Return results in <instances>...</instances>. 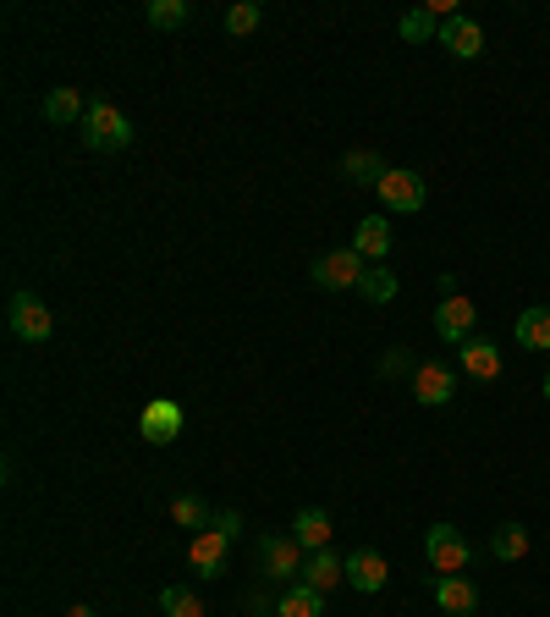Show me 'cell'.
Returning a JSON list of instances; mask_svg holds the SVG:
<instances>
[{"label": "cell", "mask_w": 550, "mask_h": 617, "mask_svg": "<svg viewBox=\"0 0 550 617\" xmlns=\"http://www.w3.org/2000/svg\"><path fill=\"white\" fill-rule=\"evenodd\" d=\"M83 144L89 150H100V154H111V150H128L133 144V122L111 105V100H89V117H83Z\"/></svg>", "instance_id": "6da1fadb"}, {"label": "cell", "mask_w": 550, "mask_h": 617, "mask_svg": "<svg viewBox=\"0 0 550 617\" xmlns=\"http://www.w3.org/2000/svg\"><path fill=\"white\" fill-rule=\"evenodd\" d=\"M364 271H369V260H364L358 249H330V254H319V260L308 265L314 287H325V293H358Z\"/></svg>", "instance_id": "7a4b0ae2"}, {"label": "cell", "mask_w": 550, "mask_h": 617, "mask_svg": "<svg viewBox=\"0 0 550 617\" xmlns=\"http://www.w3.org/2000/svg\"><path fill=\"white\" fill-rule=\"evenodd\" d=\"M424 557H429L435 574H462V568L473 563V546L462 540L457 524H429V529H424Z\"/></svg>", "instance_id": "3957f363"}, {"label": "cell", "mask_w": 550, "mask_h": 617, "mask_svg": "<svg viewBox=\"0 0 550 617\" xmlns=\"http://www.w3.org/2000/svg\"><path fill=\"white\" fill-rule=\"evenodd\" d=\"M375 193H380V204H386L391 215H418V210L429 204V182H424L418 171H408V165H391Z\"/></svg>", "instance_id": "277c9868"}, {"label": "cell", "mask_w": 550, "mask_h": 617, "mask_svg": "<svg viewBox=\"0 0 550 617\" xmlns=\"http://www.w3.org/2000/svg\"><path fill=\"white\" fill-rule=\"evenodd\" d=\"M303 546L292 540V535H259V574L275 579V585H292V579H303Z\"/></svg>", "instance_id": "5b68a950"}, {"label": "cell", "mask_w": 550, "mask_h": 617, "mask_svg": "<svg viewBox=\"0 0 550 617\" xmlns=\"http://www.w3.org/2000/svg\"><path fill=\"white\" fill-rule=\"evenodd\" d=\"M6 325H11V336L17 342H50V331H55V320H50V308L44 299H33V293H17L11 304H6Z\"/></svg>", "instance_id": "8992f818"}, {"label": "cell", "mask_w": 550, "mask_h": 617, "mask_svg": "<svg viewBox=\"0 0 550 617\" xmlns=\"http://www.w3.org/2000/svg\"><path fill=\"white\" fill-rule=\"evenodd\" d=\"M412 392H418V403H424V408H446V403L457 397V370L429 358V364H418V370H412Z\"/></svg>", "instance_id": "52a82bcc"}, {"label": "cell", "mask_w": 550, "mask_h": 617, "mask_svg": "<svg viewBox=\"0 0 550 617\" xmlns=\"http://www.w3.org/2000/svg\"><path fill=\"white\" fill-rule=\"evenodd\" d=\"M138 436H143L149 447H165V442H176V436H182V408H176L171 397H154V403L138 414Z\"/></svg>", "instance_id": "ba28073f"}, {"label": "cell", "mask_w": 550, "mask_h": 617, "mask_svg": "<svg viewBox=\"0 0 550 617\" xmlns=\"http://www.w3.org/2000/svg\"><path fill=\"white\" fill-rule=\"evenodd\" d=\"M435 44H446L457 61H479V55H485V28H479L473 17H462V11H457V17H446V22H440V39H435Z\"/></svg>", "instance_id": "9c48e42d"}, {"label": "cell", "mask_w": 550, "mask_h": 617, "mask_svg": "<svg viewBox=\"0 0 550 617\" xmlns=\"http://www.w3.org/2000/svg\"><path fill=\"white\" fill-rule=\"evenodd\" d=\"M386 579H391V568H386V557H380L375 546H358V552H347V585H353V590H364V596H380V590H386Z\"/></svg>", "instance_id": "30bf717a"}, {"label": "cell", "mask_w": 550, "mask_h": 617, "mask_svg": "<svg viewBox=\"0 0 550 617\" xmlns=\"http://www.w3.org/2000/svg\"><path fill=\"white\" fill-rule=\"evenodd\" d=\"M435 607L446 617H473L479 613V590H473V579H462V574H440L435 579Z\"/></svg>", "instance_id": "8fae6325"}, {"label": "cell", "mask_w": 550, "mask_h": 617, "mask_svg": "<svg viewBox=\"0 0 550 617\" xmlns=\"http://www.w3.org/2000/svg\"><path fill=\"white\" fill-rule=\"evenodd\" d=\"M473 320H479V308H473V299H446V304L435 308V336L440 342H468L473 336Z\"/></svg>", "instance_id": "7c38bea8"}, {"label": "cell", "mask_w": 550, "mask_h": 617, "mask_svg": "<svg viewBox=\"0 0 550 617\" xmlns=\"http://www.w3.org/2000/svg\"><path fill=\"white\" fill-rule=\"evenodd\" d=\"M226 552H232V540H226L221 529H198V535H193V546H187V563H193V574L215 579V574L226 568Z\"/></svg>", "instance_id": "4fadbf2b"}, {"label": "cell", "mask_w": 550, "mask_h": 617, "mask_svg": "<svg viewBox=\"0 0 550 617\" xmlns=\"http://www.w3.org/2000/svg\"><path fill=\"white\" fill-rule=\"evenodd\" d=\"M39 111H44V122H50V128H83L89 100H83V89H50Z\"/></svg>", "instance_id": "5bb4252c"}, {"label": "cell", "mask_w": 550, "mask_h": 617, "mask_svg": "<svg viewBox=\"0 0 550 617\" xmlns=\"http://www.w3.org/2000/svg\"><path fill=\"white\" fill-rule=\"evenodd\" d=\"M462 375L496 381V375H501V347H496L490 336H468V342H462Z\"/></svg>", "instance_id": "9a60e30c"}, {"label": "cell", "mask_w": 550, "mask_h": 617, "mask_svg": "<svg viewBox=\"0 0 550 617\" xmlns=\"http://www.w3.org/2000/svg\"><path fill=\"white\" fill-rule=\"evenodd\" d=\"M353 249H358L369 265H386V254H391V221H386V215H369V221H358V237H353Z\"/></svg>", "instance_id": "2e32d148"}, {"label": "cell", "mask_w": 550, "mask_h": 617, "mask_svg": "<svg viewBox=\"0 0 550 617\" xmlns=\"http://www.w3.org/2000/svg\"><path fill=\"white\" fill-rule=\"evenodd\" d=\"M342 579H347V557H336L330 546L303 557V585H314V590H330V585H342Z\"/></svg>", "instance_id": "e0dca14e"}, {"label": "cell", "mask_w": 550, "mask_h": 617, "mask_svg": "<svg viewBox=\"0 0 550 617\" xmlns=\"http://www.w3.org/2000/svg\"><path fill=\"white\" fill-rule=\"evenodd\" d=\"M275 617H325V590H314V585H286L281 590V601H275Z\"/></svg>", "instance_id": "ac0fdd59"}, {"label": "cell", "mask_w": 550, "mask_h": 617, "mask_svg": "<svg viewBox=\"0 0 550 617\" xmlns=\"http://www.w3.org/2000/svg\"><path fill=\"white\" fill-rule=\"evenodd\" d=\"M292 540H297L303 552H325V546H330V513H325V507H303L297 524H292Z\"/></svg>", "instance_id": "d6986e66"}, {"label": "cell", "mask_w": 550, "mask_h": 617, "mask_svg": "<svg viewBox=\"0 0 550 617\" xmlns=\"http://www.w3.org/2000/svg\"><path fill=\"white\" fill-rule=\"evenodd\" d=\"M386 171H391V165H386L375 150H347V154H342V176H347V182H358V188H380V176H386Z\"/></svg>", "instance_id": "ffe728a7"}, {"label": "cell", "mask_w": 550, "mask_h": 617, "mask_svg": "<svg viewBox=\"0 0 550 617\" xmlns=\"http://www.w3.org/2000/svg\"><path fill=\"white\" fill-rule=\"evenodd\" d=\"M518 347H529V353H550V308L534 304L518 314Z\"/></svg>", "instance_id": "44dd1931"}, {"label": "cell", "mask_w": 550, "mask_h": 617, "mask_svg": "<svg viewBox=\"0 0 550 617\" xmlns=\"http://www.w3.org/2000/svg\"><path fill=\"white\" fill-rule=\"evenodd\" d=\"M358 293H364V304L386 308L391 299H397V271H391V265H369L364 282H358Z\"/></svg>", "instance_id": "7402d4cb"}, {"label": "cell", "mask_w": 550, "mask_h": 617, "mask_svg": "<svg viewBox=\"0 0 550 617\" xmlns=\"http://www.w3.org/2000/svg\"><path fill=\"white\" fill-rule=\"evenodd\" d=\"M529 546H534V540H529V529H523V524H501V529L490 535V552H496L501 563H523V557H529Z\"/></svg>", "instance_id": "603a6c76"}, {"label": "cell", "mask_w": 550, "mask_h": 617, "mask_svg": "<svg viewBox=\"0 0 550 617\" xmlns=\"http://www.w3.org/2000/svg\"><path fill=\"white\" fill-rule=\"evenodd\" d=\"M397 33H403L408 44H429V39H440V17H435L429 6H418V11H403Z\"/></svg>", "instance_id": "cb8c5ba5"}, {"label": "cell", "mask_w": 550, "mask_h": 617, "mask_svg": "<svg viewBox=\"0 0 550 617\" xmlns=\"http://www.w3.org/2000/svg\"><path fill=\"white\" fill-rule=\"evenodd\" d=\"M160 613L165 617H204V601H198L193 590H182V585H165V590H160Z\"/></svg>", "instance_id": "d4e9b609"}, {"label": "cell", "mask_w": 550, "mask_h": 617, "mask_svg": "<svg viewBox=\"0 0 550 617\" xmlns=\"http://www.w3.org/2000/svg\"><path fill=\"white\" fill-rule=\"evenodd\" d=\"M182 22H187V0H149V28L171 33V28H182Z\"/></svg>", "instance_id": "484cf974"}, {"label": "cell", "mask_w": 550, "mask_h": 617, "mask_svg": "<svg viewBox=\"0 0 550 617\" xmlns=\"http://www.w3.org/2000/svg\"><path fill=\"white\" fill-rule=\"evenodd\" d=\"M171 518H176L182 529H210V524H215L210 507H204L198 496H176V502H171Z\"/></svg>", "instance_id": "4316f807"}, {"label": "cell", "mask_w": 550, "mask_h": 617, "mask_svg": "<svg viewBox=\"0 0 550 617\" xmlns=\"http://www.w3.org/2000/svg\"><path fill=\"white\" fill-rule=\"evenodd\" d=\"M265 22V6L259 0H237L232 11H226V33H254Z\"/></svg>", "instance_id": "83f0119b"}, {"label": "cell", "mask_w": 550, "mask_h": 617, "mask_svg": "<svg viewBox=\"0 0 550 617\" xmlns=\"http://www.w3.org/2000/svg\"><path fill=\"white\" fill-rule=\"evenodd\" d=\"M403 370H418V364H412L408 347H391V353L380 358V375H403Z\"/></svg>", "instance_id": "f1b7e54d"}, {"label": "cell", "mask_w": 550, "mask_h": 617, "mask_svg": "<svg viewBox=\"0 0 550 617\" xmlns=\"http://www.w3.org/2000/svg\"><path fill=\"white\" fill-rule=\"evenodd\" d=\"M210 529H221L226 540H237V535H243V513H215V524H210Z\"/></svg>", "instance_id": "f546056e"}, {"label": "cell", "mask_w": 550, "mask_h": 617, "mask_svg": "<svg viewBox=\"0 0 550 617\" xmlns=\"http://www.w3.org/2000/svg\"><path fill=\"white\" fill-rule=\"evenodd\" d=\"M248 613H271V596H265V590H248Z\"/></svg>", "instance_id": "4dcf8cb0"}, {"label": "cell", "mask_w": 550, "mask_h": 617, "mask_svg": "<svg viewBox=\"0 0 550 617\" xmlns=\"http://www.w3.org/2000/svg\"><path fill=\"white\" fill-rule=\"evenodd\" d=\"M67 617H94V613H89V607H72V613H67Z\"/></svg>", "instance_id": "1f68e13d"}, {"label": "cell", "mask_w": 550, "mask_h": 617, "mask_svg": "<svg viewBox=\"0 0 550 617\" xmlns=\"http://www.w3.org/2000/svg\"><path fill=\"white\" fill-rule=\"evenodd\" d=\"M546 403H550V375H546Z\"/></svg>", "instance_id": "d6a6232c"}]
</instances>
